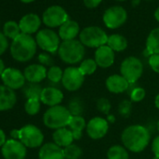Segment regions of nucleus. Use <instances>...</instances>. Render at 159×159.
<instances>
[{
    "instance_id": "nucleus-1",
    "label": "nucleus",
    "mask_w": 159,
    "mask_h": 159,
    "mask_svg": "<svg viewBox=\"0 0 159 159\" xmlns=\"http://www.w3.org/2000/svg\"><path fill=\"white\" fill-rule=\"evenodd\" d=\"M121 139L125 149L133 152H140L149 144L150 132L145 126L133 125L124 129Z\"/></svg>"
},
{
    "instance_id": "nucleus-2",
    "label": "nucleus",
    "mask_w": 159,
    "mask_h": 159,
    "mask_svg": "<svg viewBox=\"0 0 159 159\" xmlns=\"http://www.w3.org/2000/svg\"><path fill=\"white\" fill-rule=\"evenodd\" d=\"M37 42L31 35L21 33L12 40L11 53L14 60L18 62H27L31 60L37 52Z\"/></svg>"
},
{
    "instance_id": "nucleus-3",
    "label": "nucleus",
    "mask_w": 159,
    "mask_h": 159,
    "mask_svg": "<svg viewBox=\"0 0 159 159\" xmlns=\"http://www.w3.org/2000/svg\"><path fill=\"white\" fill-rule=\"evenodd\" d=\"M58 54L64 63L74 65L83 61L85 54V49L82 42L77 39L66 40L60 44Z\"/></svg>"
},
{
    "instance_id": "nucleus-4",
    "label": "nucleus",
    "mask_w": 159,
    "mask_h": 159,
    "mask_svg": "<svg viewBox=\"0 0 159 159\" xmlns=\"http://www.w3.org/2000/svg\"><path fill=\"white\" fill-rule=\"evenodd\" d=\"M72 115L67 108L64 106L50 107L43 115L44 125L51 129H59L68 125Z\"/></svg>"
},
{
    "instance_id": "nucleus-5",
    "label": "nucleus",
    "mask_w": 159,
    "mask_h": 159,
    "mask_svg": "<svg viewBox=\"0 0 159 159\" xmlns=\"http://www.w3.org/2000/svg\"><path fill=\"white\" fill-rule=\"evenodd\" d=\"M108 35L98 26L85 27L80 33V41L84 46L90 48H99L108 42Z\"/></svg>"
},
{
    "instance_id": "nucleus-6",
    "label": "nucleus",
    "mask_w": 159,
    "mask_h": 159,
    "mask_svg": "<svg viewBox=\"0 0 159 159\" xmlns=\"http://www.w3.org/2000/svg\"><path fill=\"white\" fill-rule=\"evenodd\" d=\"M120 72L121 75L129 83V84H135L142 75V62L135 56H129L122 62Z\"/></svg>"
},
{
    "instance_id": "nucleus-7",
    "label": "nucleus",
    "mask_w": 159,
    "mask_h": 159,
    "mask_svg": "<svg viewBox=\"0 0 159 159\" xmlns=\"http://www.w3.org/2000/svg\"><path fill=\"white\" fill-rule=\"evenodd\" d=\"M20 141L28 148H37L41 146L44 136L41 130L33 125H27L19 129Z\"/></svg>"
},
{
    "instance_id": "nucleus-8",
    "label": "nucleus",
    "mask_w": 159,
    "mask_h": 159,
    "mask_svg": "<svg viewBox=\"0 0 159 159\" xmlns=\"http://www.w3.org/2000/svg\"><path fill=\"white\" fill-rule=\"evenodd\" d=\"M36 42L45 52L54 53L60 46V37L51 29H42L36 36Z\"/></svg>"
},
{
    "instance_id": "nucleus-9",
    "label": "nucleus",
    "mask_w": 159,
    "mask_h": 159,
    "mask_svg": "<svg viewBox=\"0 0 159 159\" xmlns=\"http://www.w3.org/2000/svg\"><path fill=\"white\" fill-rule=\"evenodd\" d=\"M84 82V75L79 67L69 66L64 71L62 84L67 91L74 92L82 87Z\"/></svg>"
},
{
    "instance_id": "nucleus-10",
    "label": "nucleus",
    "mask_w": 159,
    "mask_h": 159,
    "mask_svg": "<svg viewBox=\"0 0 159 159\" xmlns=\"http://www.w3.org/2000/svg\"><path fill=\"white\" fill-rule=\"evenodd\" d=\"M127 19L126 11L120 6H113L106 10L103 15V22L108 28L116 29L122 26Z\"/></svg>"
},
{
    "instance_id": "nucleus-11",
    "label": "nucleus",
    "mask_w": 159,
    "mask_h": 159,
    "mask_svg": "<svg viewBox=\"0 0 159 159\" xmlns=\"http://www.w3.org/2000/svg\"><path fill=\"white\" fill-rule=\"evenodd\" d=\"M67 20H69L67 13L60 6H52L48 8L42 16V22L48 27L61 26Z\"/></svg>"
},
{
    "instance_id": "nucleus-12",
    "label": "nucleus",
    "mask_w": 159,
    "mask_h": 159,
    "mask_svg": "<svg viewBox=\"0 0 159 159\" xmlns=\"http://www.w3.org/2000/svg\"><path fill=\"white\" fill-rule=\"evenodd\" d=\"M1 79L4 85L12 90H17L24 87L26 81L25 75L19 69L13 67L6 68L1 76Z\"/></svg>"
},
{
    "instance_id": "nucleus-13",
    "label": "nucleus",
    "mask_w": 159,
    "mask_h": 159,
    "mask_svg": "<svg viewBox=\"0 0 159 159\" xmlns=\"http://www.w3.org/2000/svg\"><path fill=\"white\" fill-rule=\"evenodd\" d=\"M2 155L5 159H25L26 156V147L17 139H9L2 146Z\"/></svg>"
},
{
    "instance_id": "nucleus-14",
    "label": "nucleus",
    "mask_w": 159,
    "mask_h": 159,
    "mask_svg": "<svg viewBox=\"0 0 159 159\" xmlns=\"http://www.w3.org/2000/svg\"><path fill=\"white\" fill-rule=\"evenodd\" d=\"M109 130L108 121L102 117H94L86 125L87 135L93 139H99L106 136Z\"/></svg>"
},
{
    "instance_id": "nucleus-15",
    "label": "nucleus",
    "mask_w": 159,
    "mask_h": 159,
    "mask_svg": "<svg viewBox=\"0 0 159 159\" xmlns=\"http://www.w3.org/2000/svg\"><path fill=\"white\" fill-rule=\"evenodd\" d=\"M114 59V52L108 45H104L97 49L95 53V61L98 66L102 68L110 67L113 65Z\"/></svg>"
},
{
    "instance_id": "nucleus-16",
    "label": "nucleus",
    "mask_w": 159,
    "mask_h": 159,
    "mask_svg": "<svg viewBox=\"0 0 159 159\" xmlns=\"http://www.w3.org/2000/svg\"><path fill=\"white\" fill-rule=\"evenodd\" d=\"M24 75L28 83L39 84L47 77V70L42 65L33 64L25 67Z\"/></svg>"
},
{
    "instance_id": "nucleus-17",
    "label": "nucleus",
    "mask_w": 159,
    "mask_h": 159,
    "mask_svg": "<svg viewBox=\"0 0 159 159\" xmlns=\"http://www.w3.org/2000/svg\"><path fill=\"white\" fill-rule=\"evenodd\" d=\"M41 25L40 18L34 13H29L25 15L19 23V26L21 29V32L24 34L31 35L35 32H37Z\"/></svg>"
},
{
    "instance_id": "nucleus-18",
    "label": "nucleus",
    "mask_w": 159,
    "mask_h": 159,
    "mask_svg": "<svg viewBox=\"0 0 159 159\" xmlns=\"http://www.w3.org/2000/svg\"><path fill=\"white\" fill-rule=\"evenodd\" d=\"M64 98V95L62 91L55 87H46L43 88L41 96H40V101L50 107L57 106L59 105Z\"/></svg>"
},
{
    "instance_id": "nucleus-19",
    "label": "nucleus",
    "mask_w": 159,
    "mask_h": 159,
    "mask_svg": "<svg viewBox=\"0 0 159 159\" xmlns=\"http://www.w3.org/2000/svg\"><path fill=\"white\" fill-rule=\"evenodd\" d=\"M106 86L111 93L121 94L128 89L129 83L122 75L114 74L106 80Z\"/></svg>"
},
{
    "instance_id": "nucleus-20",
    "label": "nucleus",
    "mask_w": 159,
    "mask_h": 159,
    "mask_svg": "<svg viewBox=\"0 0 159 159\" xmlns=\"http://www.w3.org/2000/svg\"><path fill=\"white\" fill-rule=\"evenodd\" d=\"M16 101L17 97L12 89L5 85H0V111L12 109Z\"/></svg>"
},
{
    "instance_id": "nucleus-21",
    "label": "nucleus",
    "mask_w": 159,
    "mask_h": 159,
    "mask_svg": "<svg viewBox=\"0 0 159 159\" xmlns=\"http://www.w3.org/2000/svg\"><path fill=\"white\" fill-rule=\"evenodd\" d=\"M39 159H65L63 149L52 142L45 143L39 152Z\"/></svg>"
},
{
    "instance_id": "nucleus-22",
    "label": "nucleus",
    "mask_w": 159,
    "mask_h": 159,
    "mask_svg": "<svg viewBox=\"0 0 159 159\" xmlns=\"http://www.w3.org/2000/svg\"><path fill=\"white\" fill-rule=\"evenodd\" d=\"M80 26L79 24L72 20H67L59 28V37L63 41L72 40L79 35Z\"/></svg>"
},
{
    "instance_id": "nucleus-23",
    "label": "nucleus",
    "mask_w": 159,
    "mask_h": 159,
    "mask_svg": "<svg viewBox=\"0 0 159 159\" xmlns=\"http://www.w3.org/2000/svg\"><path fill=\"white\" fill-rule=\"evenodd\" d=\"M52 139L54 141V143L56 145H58L59 147H67L70 144H72L73 140H74V137L72 132L70 131V129L63 127V128H59L56 129L53 134H52Z\"/></svg>"
},
{
    "instance_id": "nucleus-24",
    "label": "nucleus",
    "mask_w": 159,
    "mask_h": 159,
    "mask_svg": "<svg viewBox=\"0 0 159 159\" xmlns=\"http://www.w3.org/2000/svg\"><path fill=\"white\" fill-rule=\"evenodd\" d=\"M68 127L73 134L74 139H81L83 136V130L86 127L85 120L83 116H72Z\"/></svg>"
},
{
    "instance_id": "nucleus-25",
    "label": "nucleus",
    "mask_w": 159,
    "mask_h": 159,
    "mask_svg": "<svg viewBox=\"0 0 159 159\" xmlns=\"http://www.w3.org/2000/svg\"><path fill=\"white\" fill-rule=\"evenodd\" d=\"M146 52L151 55L159 54V27L151 31L146 40Z\"/></svg>"
},
{
    "instance_id": "nucleus-26",
    "label": "nucleus",
    "mask_w": 159,
    "mask_h": 159,
    "mask_svg": "<svg viewBox=\"0 0 159 159\" xmlns=\"http://www.w3.org/2000/svg\"><path fill=\"white\" fill-rule=\"evenodd\" d=\"M107 45L113 52H123L127 48V40L122 35L113 34L109 37Z\"/></svg>"
},
{
    "instance_id": "nucleus-27",
    "label": "nucleus",
    "mask_w": 159,
    "mask_h": 159,
    "mask_svg": "<svg viewBox=\"0 0 159 159\" xmlns=\"http://www.w3.org/2000/svg\"><path fill=\"white\" fill-rule=\"evenodd\" d=\"M42 88L39 84L29 83L24 86L23 93L28 99H40Z\"/></svg>"
},
{
    "instance_id": "nucleus-28",
    "label": "nucleus",
    "mask_w": 159,
    "mask_h": 159,
    "mask_svg": "<svg viewBox=\"0 0 159 159\" xmlns=\"http://www.w3.org/2000/svg\"><path fill=\"white\" fill-rule=\"evenodd\" d=\"M108 159H129L128 152L121 145L111 146L107 152Z\"/></svg>"
},
{
    "instance_id": "nucleus-29",
    "label": "nucleus",
    "mask_w": 159,
    "mask_h": 159,
    "mask_svg": "<svg viewBox=\"0 0 159 159\" xmlns=\"http://www.w3.org/2000/svg\"><path fill=\"white\" fill-rule=\"evenodd\" d=\"M21 29H20V26L17 23L13 22V21H9L7 22L5 25H4V27H3V32H4V35L7 37V38H10L12 40L14 39H16L21 33H20Z\"/></svg>"
},
{
    "instance_id": "nucleus-30",
    "label": "nucleus",
    "mask_w": 159,
    "mask_h": 159,
    "mask_svg": "<svg viewBox=\"0 0 159 159\" xmlns=\"http://www.w3.org/2000/svg\"><path fill=\"white\" fill-rule=\"evenodd\" d=\"M67 109L72 116H82V114L84 111L83 102L78 98H74L69 101Z\"/></svg>"
},
{
    "instance_id": "nucleus-31",
    "label": "nucleus",
    "mask_w": 159,
    "mask_h": 159,
    "mask_svg": "<svg viewBox=\"0 0 159 159\" xmlns=\"http://www.w3.org/2000/svg\"><path fill=\"white\" fill-rule=\"evenodd\" d=\"M65 159H79L83 152L82 149L76 144H70L69 146L63 149Z\"/></svg>"
},
{
    "instance_id": "nucleus-32",
    "label": "nucleus",
    "mask_w": 159,
    "mask_h": 159,
    "mask_svg": "<svg viewBox=\"0 0 159 159\" xmlns=\"http://www.w3.org/2000/svg\"><path fill=\"white\" fill-rule=\"evenodd\" d=\"M64 71L61 69V67L57 66H52L49 68L47 71V78L52 84H58L59 82H62Z\"/></svg>"
},
{
    "instance_id": "nucleus-33",
    "label": "nucleus",
    "mask_w": 159,
    "mask_h": 159,
    "mask_svg": "<svg viewBox=\"0 0 159 159\" xmlns=\"http://www.w3.org/2000/svg\"><path fill=\"white\" fill-rule=\"evenodd\" d=\"M98 67V64L94 59H85L82 61L81 65H80L79 68L83 72V74L85 75H91L93 74Z\"/></svg>"
},
{
    "instance_id": "nucleus-34",
    "label": "nucleus",
    "mask_w": 159,
    "mask_h": 159,
    "mask_svg": "<svg viewBox=\"0 0 159 159\" xmlns=\"http://www.w3.org/2000/svg\"><path fill=\"white\" fill-rule=\"evenodd\" d=\"M25 110L29 115H36L40 110V99H27L25 104Z\"/></svg>"
},
{
    "instance_id": "nucleus-35",
    "label": "nucleus",
    "mask_w": 159,
    "mask_h": 159,
    "mask_svg": "<svg viewBox=\"0 0 159 159\" xmlns=\"http://www.w3.org/2000/svg\"><path fill=\"white\" fill-rule=\"evenodd\" d=\"M131 111H132V103H131V101H129V100H123L119 104L118 111H119V113L123 117L127 118L130 115Z\"/></svg>"
},
{
    "instance_id": "nucleus-36",
    "label": "nucleus",
    "mask_w": 159,
    "mask_h": 159,
    "mask_svg": "<svg viewBox=\"0 0 159 159\" xmlns=\"http://www.w3.org/2000/svg\"><path fill=\"white\" fill-rule=\"evenodd\" d=\"M97 108L98 110L103 113V114H109L110 111H111V102L109 101V99L105 98H101L98 100L97 103Z\"/></svg>"
},
{
    "instance_id": "nucleus-37",
    "label": "nucleus",
    "mask_w": 159,
    "mask_h": 159,
    "mask_svg": "<svg viewBox=\"0 0 159 159\" xmlns=\"http://www.w3.org/2000/svg\"><path fill=\"white\" fill-rule=\"evenodd\" d=\"M145 98V90L141 87H137L132 90L130 93V98L131 101L134 102H139Z\"/></svg>"
},
{
    "instance_id": "nucleus-38",
    "label": "nucleus",
    "mask_w": 159,
    "mask_h": 159,
    "mask_svg": "<svg viewBox=\"0 0 159 159\" xmlns=\"http://www.w3.org/2000/svg\"><path fill=\"white\" fill-rule=\"evenodd\" d=\"M39 61L40 63V65L42 66H53V59L52 58V56L48 53H40L39 55Z\"/></svg>"
},
{
    "instance_id": "nucleus-39",
    "label": "nucleus",
    "mask_w": 159,
    "mask_h": 159,
    "mask_svg": "<svg viewBox=\"0 0 159 159\" xmlns=\"http://www.w3.org/2000/svg\"><path fill=\"white\" fill-rule=\"evenodd\" d=\"M149 65L154 72L159 73V54L151 55L149 58Z\"/></svg>"
},
{
    "instance_id": "nucleus-40",
    "label": "nucleus",
    "mask_w": 159,
    "mask_h": 159,
    "mask_svg": "<svg viewBox=\"0 0 159 159\" xmlns=\"http://www.w3.org/2000/svg\"><path fill=\"white\" fill-rule=\"evenodd\" d=\"M8 47H9V42L7 37L4 35V33L0 32V55H2L6 52Z\"/></svg>"
},
{
    "instance_id": "nucleus-41",
    "label": "nucleus",
    "mask_w": 159,
    "mask_h": 159,
    "mask_svg": "<svg viewBox=\"0 0 159 159\" xmlns=\"http://www.w3.org/2000/svg\"><path fill=\"white\" fill-rule=\"evenodd\" d=\"M152 151L154 153L153 159H159V136L153 139L152 142Z\"/></svg>"
},
{
    "instance_id": "nucleus-42",
    "label": "nucleus",
    "mask_w": 159,
    "mask_h": 159,
    "mask_svg": "<svg viewBox=\"0 0 159 159\" xmlns=\"http://www.w3.org/2000/svg\"><path fill=\"white\" fill-rule=\"evenodd\" d=\"M101 1L102 0H84V3L86 8L95 9L101 3Z\"/></svg>"
},
{
    "instance_id": "nucleus-43",
    "label": "nucleus",
    "mask_w": 159,
    "mask_h": 159,
    "mask_svg": "<svg viewBox=\"0 0 159 159\" xmlns=\"http://www.w3.org/2000/svg\"><path fill=\"white\" fill-rule=\"evenodd\" d=\"M7 142V139H6V134L5 132L0 128V146H3L5 143Z\"/></svg>"
},
{
    "instance_id": "nucleus-44",
    "label": "nucleus",
    "mask_w": 159,
    "mask_h": 159,
    "mask_svg": "<svg viewBox=\"0 0 159 159\" xmlns=\"http://www.w3.org/2000/svg\"><path fill=\"white\" fill-rule=\"evenodd\" d=\"M11 135L13 139H19V129H14L11 132Z\"/></svg>"
},
{
    "instance_id": "nucleus-45",
    "label": "nucleus",
    "mask_w": 159,
    "mask_h": 159,
    "mask_svg": "<svg viewBox=\"0 0 159 159\" xmlns=\"http://www.w3.org/2000/svg\"><path fill=\"white\" fill-rule=\"evenodd\" d=\"M5 69H6L5 64H4V62H3L2 59H0V77L2 76V74H3V72L5 71Z\"/></svg>"
},
{
    "instance_id": "nucleus-46",
    "label": "nucleus",
    "mask_w": 159,
    "mask_h": 159,
    "mask_svg": "<svg viewBox=\"0 0 159 159\" xmlns=\"http://www.w3.org/2000/svg\"><path fill=\"white\" fill-rule=\"evenodd\" d=\"M154 105H155V107L159 110V94L155 97V99H154Z\"/></svg>"
},
{
    "instance_id": "nucleus-47",
    "label": "nucleus",
    "mask_w": 159,
    "mask_h": 159,
    "mask_svg": "<svg viewBox=\"0 0 159 159\" xmlns=\"http://www.w3.org/2000/svg\"><path fill=\"white\" fill-rule=\"evenodd\" d=\"M154 18L157 22H159V7L156 9V11L154 12Z\"/></svg>"
},
{
    "instance_id": "nucleus-48",
    "label": "nucleus",
    "mask_w": 159,
    "mask_h": 159,
    "mask_svg": "<svg viewBox=\"0 0 159 159\" xmlns=\"http://www.w3.org/2000/svg\"><path fill=\"white\" fill-rule=\"evenodd\" d=\"M107 121H110V122L113 123V122H114V117H113V116H111V115H109V117H108V120H107Z\"/></svg>"
},
{
    "instance_id": "nucleus-49",
    "label": "nucleus",
    "mask_w": 159,
    "mask_h": 159,
    "mask_svg": "<svg viewBox=\"0 0 159 159\" xmlns=\"http://www.w3.org/2000/svg\"><path fill=\"white\" fill-rule=\"evenodd\" d=\"M21 1L24 2V3H31V2L35 1V0H21Z\"/></svg>"
},
{
    "instance_id": "nucleus-50",
    "label": "nucleus",
    "mask_w": 159,
    "mask_h": 159,
    "mask_svg": "<svg viewBox=\"0 0 159 159\" xmlns=\"http://www.w3.org/2000/svg\"><path fill=\"white\" fill-rule=\"evenodd\" d=\"M157 130H158V132H159V121L157 122Z\"/></svg>"
},
{
    "instance_id": "nucleus-51",
    "label": "nucleus",
    "mask_w": 159,
    "mask_h": 159,
    "mask_svg": "<svg viewBox=\"0 0 159 159\" xmlns=\"http://www.w3.org/2000/svg\"><path fill=\"white\" fill-rule=\"evenodd\" d=\"M117 1H125V0H117Z\"/></svg>"
}]
</instances>
